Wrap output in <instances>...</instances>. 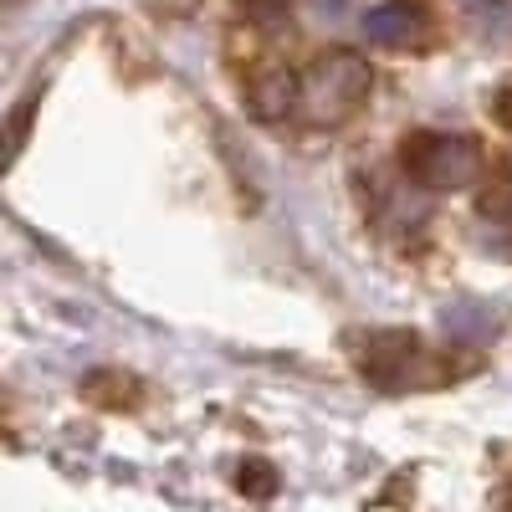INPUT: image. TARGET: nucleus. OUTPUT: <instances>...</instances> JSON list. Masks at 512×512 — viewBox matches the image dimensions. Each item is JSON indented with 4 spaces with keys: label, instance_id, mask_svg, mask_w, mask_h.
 <instances>
[{
    "label": "nucleus",
    "instance_id": "f257e3e1",
    "mask_svg": "<svg viewBox=\"0 0 512 512\" xmlns=\"http://www.w3.org/2000/svg\"><path fill=\"white\" fill-rule=\"evenodd\" d=\"M364 31H369L374 41H400V36L410 31V6H400V0H390V6H374V11L364 16Z\"/></svg>",
    "mask_w": 512,
    "mask_h": 512
}]
</instances>
